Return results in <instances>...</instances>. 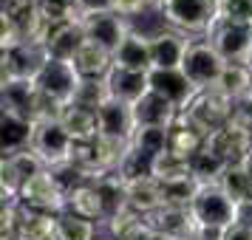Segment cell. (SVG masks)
I'll return each mask as SVG.
<instances>
[{
  "mask_svg": "<svg viewBox=\"0 0 252 240\" xmlns=\"http://www.w3.org/2000/svg\"><path fill=\"white\" fill-rule=\"evenodd\" d=\"M96 116H99V136L133 138V133H136V113H133V105L108 99V102L96 110Z\"/></svg>",
  "mask_w": 252,
  "mask_h": 240,
  "instance_id": "e0dca14e",
  "label": "cell"
},
{
  "mask_svg": "<svg viewBox=\"0 0 252 240\" xmlns=\"http://www.w3.org/2000/svg\"><path fill=\"white\" fill-rule=\"evenodd\" d=\"M0 85H3V110L23 113L34 122L37 105H40L37 80H9V82H0Z\"/></svg>",
  "mask_w": 252,
  "mask_h": 240,
  "instance_id": "44dd1931",
  "label": "cell"
},
{
  "mask_svg": "<svg viewBox=\"0 0 252 240\" xmlns=\"http://www.w3.org/2000/svg\"><path fill=\"white\" fill-rule=\"evenodd\" d=\"M57 240H99L96 238V223L74 212L57 215Z\"/></svg>",
  "mask_w": 252,
  "mask_h": 240,
  "instance_id": "1f68e13d",
  "label": "cell"
},
{
  "mask_svg": "<svg viewBox=\"0 0 252 240\" xmlns=\"http://www.w3.org/2000/svg\"><path fill=\"white\" fill-rule=\"evenodd\" d=\"M0 172H3V204H20V189L40 172H46V164L29 147L14 153V156H3Z\"/></svg>",
  "mask_w": 252,
  "mask_h": 240,
  "instance_id": "52a82bcc",
  "label": "cell"
},
{
  "mask_svg": "<svg viewBox=\"0 0 252 240\" xmlns=\"http://www.w3.org/2000/svg\"><path fill=\"white\" fill-rule=\"evenodd\" d=\"M60 122L71 133L74 141H96L99 138V116L96 110H88L82 105H65L60 110Z\"/></svg>",
  "mask_w": 252,
  "mask_h": 240,
  "instance_id": "d4e9b609",
  "label": "cell"
},
{
  "mask_svg": "<svg viewBox=\"0 0 252 240\" xmlns=\"http://www.w3.org/2000/svg\"><path fill=\"white\" fill-rule=\"evenodd\" d=\"M241 220H247V223L252 226V201H250V204L241 206Z\"/></svg>",
  "mask_w": 252,
  "mask_h": 240,
  "instance_id": "60d3db41",
  "label": "cell"
},
{
  "mask_svg": "<svg viewBox=\"0 0 252 240\" xmlns=\"http://www.w3.org/2000/svg\"><path fill=\"white\" fill-rule=\"evenodd\" d=\"M204 40L227 62H247L252 51V23H232L218 17V23L210 28Z\"/></svg>",
  "mask_w": 252,
  "mask_h": 240,
  "instance_id": "9c48e42d",
  "label": "cell"
},
{
  "mask_svg": "<svg viewBox=\"0 0 252 240\" xmlns=\"http://www.w3.org/2000/svg\"><path fill=\"white\" fill-rule=\"evenodd\" d=\"M204 150H210L216 159H221L224 164H241L250 156L252 150V133L241 122H229V125L213 130L204 141Z\"/></svg>",
  "mask_w": 252,
  "mask_h": 240,
  "instance_id": "7c38bea8",
  "label": "cell"
},
{
  "mask_svg": "<svg viewBox=\"0 0 252 240\" xmlns=\"http://www.w3.org/2000/svg\"><path fill=\"white\" fill-rule=\"evenodd\" d=\"M190 170H193V178L198 184H218L221 172L227 170V164L221 159H216L210 150H198L190 159Z\"/></svg>",
  "mask_w": 252,
  "mask_h": 240,
  "instance_id": "e575fe53",
  "label": "cell"
},
{
  "mask_svg": "<svg viewBox=\"0 0 252 240\" xmlns=\"http://www.w3.org/2000/svg\"><path fill=\"white\" fill-rule=\"evenodd\" d=\"M218 187L241 206L252 201V175L247 172L244 164H227V170L218 178Z\"/></svg>",
  "mask_w": 252,
  "mask_h": 240,
  "instance_id": "4dcf8cb0",
  "label": "cell"
},
{
  "mask_svg": "<svg viewBox=\"0 0 252 240\" xmlns=\"http://www.w3.org/2000/svg\"><path fill=\"white\" fill-rule=\"evenodd\" d=\"M99 240H114V238H99Z\"/></svg>",
  "mask_w": 252,
  "mask_h": 240,
  "instance_id": "f6af8a7d",
  "label": "cell"
},
{
  "mask_svg": "<svg viewBox=\"0 0 252 240\" xmlns=\"http://www.w3.org/2000/svg\"><path fill=\"white\" fill-rule=\"evenodd\" d=\"M116 68L133 71V74H150L153 71V54H150V37L130 31L127 40L119 46V51L114 54Z\"/></svg>",
  "mask_w": 252,
  "mask_h": 240,
  "instance_id": "d6986e66",
  "label": "cell"
},
{
  "mask_svg": "<svg viewBox=\"0 0 252 240\" xmlns=\"http://www.w3.org/2000/svg\"><path fill=\"white\" fill-rule=\"evenodd\" d=\"M218 91L227 93L232 102H244L252 96V71L247 62H227L224 77L218 82Z\"/></svg>",
  "mask_w": 252,
  "mask_h": 240,
  "instance_id": "f1b7e54d",
  "label": "cell"
},
{
  "mask_svg": "<svg viewBox=\"0 0 252 240\" xmlns=\"http://www.w3.org/2000/svg\"><path fill=\"white\" fill-rule=\"evenodd\" d=\"M224 68H227V59L221 57L204 37H198V40L190 43V51H187L184 65H182V74L195 88V93H198V91L218 88V82L224 77Z\"/></svg>",
  "mask_w": 252,
  "mask_h": 240,
  "instance_id": "3957f363",
  "label": "cell"
},
{
  "mask_svg": "<svg viewBox=\"0 0 252 240\" xmlns=\"http://www.w3.org/2000/svg\"><path fill=\"white\" fill-rule=\"evenodd\" d=\"M161 195H164V206H190L193 198L198 195L201 184L195 181L193 175L187 178H173V181H159Z\"/></svg>",
  "mask_w": 252,
  "mask_h": 240,
  "instance_id": "d6a6232c",
  "label": "cell"
},
{
  "mask_svg": "<svg viewBox=\"0 0 252 240\" xmlns=\"http://www.w3.org/2000/svg\"><path fill=\"white\" fill-rule=\"evenodd\" d=\"M74 138L63 127L60 119H43L34 122V138H32V150L37 153V159L46 164V170H60L71 164L74 156Z\"/></svg>",
  "mask_w": 252,
  "mask_h": 240,
  "instance_id": "277c9868",
  "label": "cell"
},
{
  "mask_svg": "<svg viewBox=\"0 0 252 240\" xmlns=\"http://www.w3.org/2000/svg\"><path fill=\"white\" fill-rule=\"evenodd\" d=\"M247 65H250V71H252V51H250V59H247Z\"/></svg>",
  "mask_w": 252,
  "mask_h": 240,
  "instance_id": "ee69618b",
  "label": "cell"
},
{
  "mask_svg": "<svg viewBox=\"0 0 252 240\" xmlns=\"http://www.w3.org/2000/svg\"><path fill=\"white\" fill-rule=\"evenodd\" d=\"M204 141H207V133L184 110H179L176 122L170 125V150L184 156V159H193L198 150H204Z\"/></svg>",
  "mask_w": 252,
  "mask_h": 240,
  "instance_id": "603a6c76",
  "label": "cell"
},
{
  "mask_svg": "<svg viewBox=\"0 0 252 240\" xmlns=\"http://www.w3.org/2000/svg\"><path fill=\"white\" fill-rule=\"evenodd\" d=\"M82 28H85L88 43L105 48L108 54H116V51H119V46L127 40V34L133 31V28H130V20H127V17H122V14H116V12L82 17Z\"/></svg>",
  "mask_w": 252,
  "mask_h": 240,
  "instance_id": "4fadbf2b",
  "label": "cell"
},
{
  "mask_svg": "<svg viewBox=\"0 0 252 240\" xmlns=\"http://www.w3.org/2000/svg\"><path fill=\"white\" fill-rule=\"evenodd\" d=\"M74 9L82 20V17H91V14L114 12V0H74Z\"/></svg>",
  "mask_w": 252,
  "mask_h": 240,
  "instance_id": "74e56055",
  "label": "cell"
},
{
  "mask_svg": "<svg viewBox=\"0 0 252 240\" xmlns=\"http://www.w3.org/2000/svg\"><path fill=\"white\" fill-rule=\"evenodd\" d=\"M3 156H14L20 150L32 147V138H34V122L23 113H14V110H3Z\"/></svg>",
  "mask_w": 252,
  "mask_h": 240,
  "instance_id": "cb8c5ba5",
  "label": "cell"
},
{
  "mask_svg": "<svg viewBox=\"0 0 252 240\" xmlns=\"http://www.w3.org/2000/svg\"><path fill=\"white\" fill-rule=\"evenodd\" d=\"M153 178L156 181H173V178H187V175H193L190 170V159H184L179 153H161L159 159H153Z\"/></svg>",
  "mask_w": 252,
  "mask_h": 240,
  "instance_id": "836d02e7",
  "label": "cell"
},
{
  "mask_svg": "<svg viewBox=\"0 0 252 240\" xmlns=\"http://www.w3.org/2000/svg\"><path fill=\"white\" fill-rule=\"evenodd\" d=\"M145 9H150V0H114V12L127 17V20L142 14Z\"/></svg>",
  "mask_w": 252,
  "mask_h": 240,
  "instance_id": "f35d334b",
  "label": "cell"
},
{
  "mask_svg": "<svg viewBox=\"0 0 252 240\" xmlns=\"http://www.w3.org/2000/svg\"><path fill=\"white\" fill-rule=\"evenodd\" d=\"M161 3L164 0H150V9H161Z\"/></svg>",
  "mask_w": 252,
  "mask_h": 240,
  "instance_id": "7bdbcfd3",
  "label": "cell"
},
{
  "mask_svg": "<svg viewBox=\"0 0 252 240\" xmlns=\"http://www.w3.org/2000/svg\"><path fill=\"white\" fill-rule=\"evenodd\" d=\"M71 65L77 68L82 80H105L114 68V54H108L105 48L94 46V43H85Z\"/></svg>",
  "mask_w": 252,
  "mask_h": 240,
  "instance_id": "4316f807",
  "label": "cell"
},
{
  "mask_svg": "<svg viewBox=\"0 0 252 240\" xmlns=\"http://www.w3.org/2000/svg\"><path fill=\"white\" fill-rule=\"evenodd\" d=\"M190 212L195 223L210 232H224L241 220V204H235L218 184H201L198 195L190 204Z\"/></svg>",
  "mask_w": 252,
  "mask_h": 240,
  "instance_id": "7a4b0ae2",
  "label": "cell"
},
{
  "mask_svg": "<svg viewBox=\"0 0 252 240\" xmlns=\"http://www.w3.org/2000/svg\"><path fill=\"white\" fill-rule=\"evenodd\" d=\"M159 14L164 17L167 28H176V31L198 40V37L210 34V28L218 23L221 6H218V0H164Z\"/></svg>",
  "mask_w": 252,
  "mask_h": 240,
  "instance_id": "6da1fadb",
  "label": "cell"
},
{
  "mask_svg": "<svg viewBox=\"0 0 252 240\" xmlns=\"http://www.w3.org/2000/svg\"><path fill=\"white\" fill-rule=\"evenodd\" d=\"M125 195H127V209L139 212L142 217L153 215L156 209L164 206V195H161V184L153 175H142V178H125Z\"/></svg>",
  "mask_w": 252,
  "mask_h": 240,
  "instance_id": "2e32d148",
  "label": "cell"
},
{
  "mask_svg": "<svg viewBox=\"0 0 252 240\" xmlns=\"http://www.w3.org/2000/svg\"><path fill=\"white\" fill-rule=\"evenodd\" d=\"M184 113L210 136L213 130L229 125L235 119V102L229 99L227 93H221L218 88H213V91H198L193 96V102L184 107Z\"/></svg>",
  "mask_w": 252,
  "mask_h": 240,
  "instance_id": "5b68a950",
  "label": "cell"
},
{
  "mask_svg": "<svg viewBox=\"0 0 252 240\" xmlns=\"http://www.w3.org/2000/svg\"><path fill=\"white\" fill-rule=\"evenodd\" d=\"M17 240H57V215L34 212V209L20 206Z\"/></svg>",
  "mask_w": 252,
  "mask_h": 240,
  "instance_id": "83f0119b",
  "label": "cell"
},
{
  "mask_svg": "<svg viewBox=\"0 0 252 240\" xmlns=\"http://www.w3.org/2000/svg\"><path fill=\"white\" fill-rule=\"evenodd\" d=\"M221 240H252V226L247 220H238V223H232L229 229L221 232Z\"/></svg>",
  "mask_w": 252,
  "mask_h": 240,
  "instance_id": "ab89813d",
  "label": "cell"
},
{
  "mask_svg": "<svg viewBox=\"0 0 252 240\" xmlns=\"http://www.w3.org/2000/svg\"><path fill=\"white\" fill-rule=\"evenodd\" d=\"M108 99H111V91L105 80H82L74 93V105H82L88 110H99Z\"/></svg>",
  "mask_w": 252,
  "mask_h": 240,
  "instance_id": "d590c367",
  "label": "cell"
},
{
  "mask_svg": "<svg viewBox=\"0 0 252 240\" xmlns=\"http://www.w3.org/2000/svg\"><path fill=\"white\" fill-rule=\"evenodd\" d=\"M241 164H244V167H247V172L252 175V150H250V156H247V159L241 161Z\"/></svg>",
  "mask_w": 252,
  "mask_h": 240,
  "instance_id": "b9f144b4",
  "label": "cell"
},
{
  "mask_svg": "<svg viewBox=\"0 0 252 240\" xmlns=\"http://www.w3.org/2000/svg\"><path fill=\"white\" fill-rule=\"evenodd\" d=\"M145 223L167 240H195L201 232L190 206H161L153 215L145 217Z\"/></svg>",
  "mask_w": 252,
  "mask_h": 240,
  "instance_id": "5bb4252c",
  "label": "cell"
},
{
  "mask_svg": "<svg viewBox=\"0 0 252 240\" xmlns=\"http://www.w3.org/2000/svg\"><path fill=\"white\" fill-rule=\"evenodd\" d=\"M108 82V91H111V99L116 102H125V105H136L145 93L150 91V80L148 74H133V71L125 68H111V74L105 77Z\"/></svg>",
  "mask_w": 252,
  "mask_h": 240,
  "instance_id": "7402d4cb",
  "label": "cell"
},
{
  "mask_svg": "<svg viewBox=\"0 0 252 240\" xmlns=\"http://www.w3.org/2000/svg\"><path fill=\"white\" fill-rule=\"evenodd\" d=\"M130 141H133V153L153 161L170 150V127H136Z\"/></svg>",
  "mask_w": 252,
  "mask_h": 240,
  "instance_id": "f546056e",
  "label": "cell"
},
{
  "mask_svg": "<svg viewBox=\"0 0 252 240\" xmlns=\"http://www.w3.org/2000/svg\"><path fill=\"white\" fill-rule=\"evenodd\" d=\"M20 206L34 212H48V215H63L68 212V195L60 187L57 175L46 170L20 189Z\"/></svg>",
  "mask_w": 252,
  "mask_h": 240,
  "instance_id": "8992f818",
  "label": "cell"
},
{
  "mask_svg": "<svg viewBox=\"0 0 252 240\" xmlns=\"http://www.w3.org/2000/svg\"><path fill=\"white\" fill-rule=\"evenodd\" d=\"M80 82H82V77L77 74V68L71 62L48 59L46 68L40 71V77H37V88H40V93L46 99L57 102L60 107H65V105L74 102V93L80 88Z\"/></svg>",
  "mask_w": 252,
  "mask_h": 240,
  "instance_id": "8fae6325",
  "label": "cell"
},
{
  "mask_svg": "<svg viewBox=\"0 0 252 240\" xmlns=\"http://www.w3.org/2000/svg\"><path fill=\"white\" fill-rule=\"evenodd\" d=\"M148 80H150V91L161 93V96H164L167 102H173L179 110H184L187 105L193 102L195 88L187 82V77H184L182 71H159V68H153L148 74Z\"/></svg>",
  "mask_w": 252,
  "mask_h": 240,
  "instance_id": "ac0fdd59",
  "label": "cell"
},
{
  "mask_svg": "<svg viewBox=\"0 0 252 240\" xmlns=\"http://www.w3.org/2000/svg\"><path fill=\"white\" fill-rule=\"evenodd\" d=\"M221 20L232 23H252V0H218Z\"/></svg>",
  "mask_w": 252,
  "mask_h": 240,
  "instance_id": "8d00e7d4",
  "label": "cell"
},
{
  "mask_svg": "<svg viewBox=\"0 0 252 240\" xmlns=\"http://www.w3.org/2000/svg\"><path fill=\"white\" fill-rule=\"evenodd\" d=\"M193 37L182 34L176 28H161L150 34V54H153V68L159 71H182L184 57L190 51Z\"/></svg>",
  "mask_w": 252,
  "mask_h": 240,
  "instance_id": "9a60e30c",
  "label": "cell"
},
{
  "mask_svg": "<svg viewBox=\"0 0 252 240\" xmlns=\"http://www.w3.org/2000/svg\"><path fill=\"white\" fill-rule=\"evenodd\" d=\"M68 212L85 217V220H94L96 226L108 220V212H105L102 195L96 189V184H80L68 192Z\"/></svg>",
  "mask_w": 252,
  "mask_h": 240,
  "instance_id": "484cf974",
  "label": "cell"
},
{
  "mask_svg": "<svg viewBox=\"0 0 252 240\" xmlns=\"http://www.w3.org/2000/svg\"><path fill=\"white\" fill-rule=\"evenodd\" d=\"M37 43L46 48L48 59L74 62V57L80 54V48L88 43V37H85L82 20H68V23H46Z\"/></svg>",
  "mask_w": 252,
  "mask_h": 240,
  "instance_id": "ba28073f",
  "label": "cell"
},
{
  "mask_svg": "<svg viewBox=\"0 0 252 240\" xmlns=\"http://www.w3.org/2000/svg\"><path fill=\"white\" fill-rule=\"evenodd\" d=\"M133 113H136V127H170L179 116V107L167 102L161 93L148 91L133 105Z\"/></svg>",
  "mask_w": 252,
  "mask_h": 240,
  "instance_id": "ffe728a7",
  "label": "cell"
},
{
  "mask_svg": "<svg viewBox=\"0 0 252 240\" xmlns=\"http://www.w3.org/2000/svg\"><path fill=\"white\" fill-rule=\"evenodd\" d=\"M0 82L9 80H37L40 71L46 68L48 54L40 43H17V46L6 48L0 57Z\"/></svg>",
  "mask_w": 252,
  "mask_h": 240,
  "instance_id": "30bf717a",
  "label": "cell"
}]
</instances>
